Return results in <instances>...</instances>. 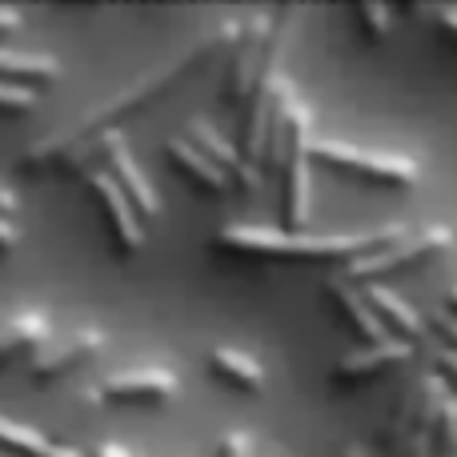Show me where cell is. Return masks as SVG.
Segmentation results:
<instances>
[{"mask_svg":"<svg viewBox=\"0 0 457 457\" xmlns=\"http://www.w3.org/2000/svg\"><path fill=\"white\" fill-rule=\"evenodd\" d=\"M185 141L193 145L197 153H205L209 161H213L217 169L228 177L233 185H241L245 193H261V185H265V177H261V169L257 165H249V161L241 157V149H237L233 141H225L221 133H217L209 120H193L189 125V137Z\"/></svg>","mask_w":457,"mask_h":457,"instance_id":"obj_10","label":"cell"},{"mask_svg":"<svg viewBox=\"0 0 457 457\" xmlns=\"http://www.w3.org/2000/svg\"><path fill=\"white\" fill-rule=\"evenodd\" d=\"M101 349H104V333L101 329H77V333H69V337H61V341H45V345L29 357V378L37 381V386L56 381V378H64V373H72L77 365L93 361Z\"/></svg>","mask_w":457,"mask_h":457,"instance_id":"obj_7","label":"cell"},{"mask_svg":"<svg viewBox=\"0 0 457 457\" xmlns=\"http://www.w3.org/2000/svg\"><path fill=\"white\" fill-rule=\"evenodd\" d=\"M445 309H453V313H457V289L450 293V305H445Z\"/></svg>","mask_w":457,"mask_h":457,"instance_id":"obj_31","label":"cell"},{"mask_svg":"<svg viewBox=\"0 0 457 457\" xmlns=\"http://www.w3.org/2000/svg\"><path fill=\"white\" fill-rule=\"evenodd\" d=\"M426 329L442 333V341H437V345L457 349V313H453V309H434V313H429V321H426Z\"/></svg>","mask_w":457,"mask_h":457,"instance_id":"obj_22","label":"cell"},{"mask_svg":"<svg viewBox=\"0 0 457 457\" xmlns=\"http://www.w3.org/2000/svg\"><path fill=\"white\" fill-rule=\"evenodd\" d=\"M429 16H434V21H442L445 29H450L453 37H457V8H434V12H429Z\"/></svg>","mask_w":457,"mask_h":457,"instance_id":"obj_28","label":"cell"},{"mask_svg":"<svg viewBox=\"0 0 457 457\" xmlns=\"http://www.w3.org/2000/svg\"><path fill=\"white\" fill-rule=\"evenodd\" d=\"M434 457H457V394L445 389L434 426Z\"/></svg>","mask_w":457,"mask_h":457,"instance_id":"obj_20","label":"cell"},{"mask_svg":"<svg viewBox=\"0 0 457 457\" xmlns=\"http://www.w3.org/2000/svg\"><path fill=\"white\" fill-rule=\"evenodd\" d=\"M32 104H37V93H32V88H24V85H4V80H0V109L24 112V109H32Z\"/></svg>","mask_w":457,"mask_h":457,"instance_id":"obj_23","label":"cell"},{"mask_svg":"<svg viewBox=\"0 0 457 457\" xmlns=\"http://www.w3.org/2000/svg\"><path fill=\"white\" fill-rule=\"evenodd\" d=\"M453 249V228L445 225H426V228H405L397 241L381 245L373 253H361V257L345 261V281H378L381 273H397V269H413V265H426V261L442 257V253Z\"/></svg>","mask_w":457,"mask_h":457,"instance_id":"obj_3","label":"cell"},{"mask_svg":"<svg viewBox=\"0 0 457 457\" xmlns=\"http://www.w3.org/2000/svg\"><path fill=\"white\" fill-rule=\"evenodd\" d=\"M53 325L45 313H16L0 321V365L16 361V357H32L48 341Z\"/></svg>","mask_w":457,"mask_h":457,"instance_id":"obj_13","label":"cell"},{"mask_svg":"<svg viewBox=\"0 0 457 457\" xmlns=\"http://www.w3.org/2000/svg\"><path fill=\"white\" fill-rule=\"evenodd\" d=\"M21 8H8V4H0V37H4V32H12V29H21Z\"/></svg>","mask_w":457,"mask_h":457,"instance_id":"obj_27","label":"cell"},{"mask_svg":"<svg viewBox=\"0 0 457 457\" xmlns=\"http://www.w3.org/2000/svg\"><path fill=\"white\" fill-rule=\"evenodd\" d=\"M361 293H365V301L373 305V313L381 317V325L386 329H394V337H402V341H410V345H418V341H426V321H421V313L410 305V301H402L389 285H381V281H365L361 285Z\"/></svg>","mask_w":457,"mask_h":457,"instance_id":"obj_11","label":"cell"},{"mask_svg":"<svg viewBox=\"0 0 457 457\" xmlns=\"http://www.w3.org/2000/svg\"><path fill=\"white\" fill-rule=\"evenodd\" d=\"M413 357V345L402 337H381V341H370V345L353 349L345 353L337 365H333V381H357L365 373H378V370H389V365H402Z\"/></svg>","mask_w":457,"mask_h":457,"instance_id":"obj_12","label":"cell"},{"mask_svg":"<svg viewBox=\"0 0 457 457\" xmlns=\"http://www.w3.org/2000/svg\"><path fill=\"white\" fill-rule=\"evenodd\" d=\"M418 418H421V378L410 381V389L402 394V402H397V410H394V421H389V445H394V457L405 450L410 434L418 429Z\"/></svg>","mask_w":457,"mask_h":457,"instance_id":"obj_19","label":"cell"},{"mask_svg":"<svg viewBox=\"0 0 457 457\" xmlns=\"http://www.w3.org/2000/svg\"><path fill=\"white\" fill-rule=\"evenodd\" d=\"M265 29H269V12H249L245 21H237V32L228 40L233 56H228V72H225V101L237 112L245 109V96H249L253 69H257L261 45H265Z\"/></svg>","mask_w":457,"mask_h":457,"instance_id":"obj_6","label":"cell"},{"mask_svg":"<svg viewBox=\"0 0 457 457\" xmlns=\"http://www.w3.org/2000/svg\"><path fill=\"white\" fill-rule=\"evenodd\" d=\"M329 301L341 309V313L353 321V329L361 333L365 341H381L386 337V325H381V317L373 313V305L365 301V293H361V285H353V281H345V277H329Z\"/></svg>","mask_w":457,"mask_h":457,"instance_id":"obj_15","label":"cell"},{"mask_svg":"<svg viewBox=\"0 0 457 457\" xmlns=\"http://www.w3.org/2000/svg\"><path fill=\"white\" fill-rule=\"evenodd\" d=\"M434 365H437L434 373L445 381V389H450V394H457V349L434 345Z\"/></svg>","mask_w":457,"mask_h":457,"instance_id":"obj_21","label":"cell"},{"mask_svg":"<svg viewBox=\"0 0 457 457\" xmlns=\"http://www.w3.org/2000/svg\"><path fill=\"white\" fill-rule=\"evenodd\" d=\"M209 365H213L217 378H225L228 386L245 389V394H261V389H265V370H261V361L253 353L217 345L213 353H209Z\"/></svg>","mask_w":457,"mask_h":457,"instance_id":"obj_18","label":"cell"},{"mask_svg":"<svg viewBox=\"0 0 457 457\" xmlns=\"http://www.w3.org/2000/svg\"><path fill=\"white\" fill-rule=\"evenodd\" d=\"M309 157L321 161V165L345 169V173L370 177V181L394 185V189H413V185L421 181V169L413 157L373 153V149H361V145H349V141H313L309 145Z\"/></svg>","mask_w":457,"mask_h":457,"instance_id":"obj_5","label":"cell"},{"mask_svg":"<svg viewBox=\"0 0 457 457\" xmlns=\"http://www.w3.org/2000/svg\"><path fill=\"white\" fill-rule=\"evenodd\" d=\"M357 21H361L373 37H386L389 24H394V12H389V8H381V4H361V8H357Z\"/></svg>","mask_w":457,"mask_h":457,"instance_id":"obj_24","label":"cell"},{"mask_svg":"<svg viewBox=\"0 0 457 457\" xmlns=\"http://www.w3.org/2000/svg\"><path fill=\"white\" fill-rule=\"evenodd\" d=\"M96 457H129V453H125V445L104 442V445H96Z\"/></svg>","mask_w":457,"mask_h":457,"instance_id":"obj_29","label":"cell"},{"mask_svg":"<svg viewBox=\"0 0 457 457\" xmlns=\"http://www.w3.org/2000/svg\"><path fill=\"white\" fill-rule=\"evenodd\" d=\"M313 112L293 96L289 104V133H285V161H281V181H285V233H301L309 221V145H313Z\"/></svg>","mask_w":457,"mask_h":457,"instance_id":"obj_4","label":"cell"},{"mask_svg":"<svg viewBox=\"0 0 457 457\" xmlns=\"http://www.w3.org/2000/svg\"><path fill=\"white\" fill-rule=\"evenodd\" d=\"M405 233V225H373L361 233H285V228H269V225H225L213 237L217 249L228 253H249V257H281V261H353L361 253H373L381 245L397 241Z\"/></svg>","mask_w":457,"mask_h":457,"instance_id":"obj_2","label":"cell"},{"mask_svg":"<svg viewBox=\"0 0 457 457\" xmlns=\"http://www.w3.org/2000/svg\"><path fill=\"white\" fill-rule=\"evenodd\" d=\"M217 457H249V434H225L221 445H217Z\"/></svg>","mask_w":457,"mask_h":457,"instance_id":"obj_25","label":"cell"},{"mask_svg":"<svg viewBox=\"0 0 457 457\" xmlns=\"http://www.w3.org/2000/svg\"><path fill=\"white\" fill-rule=\"evenodd\" d=\"M85 181H88V189L96 193V201H101V209H104V217H109V233H112V245H117L120 253H137L145 245V225H141V217H137V209L129 205V197L120 193V185L112 181L109 173H104L101 165L96 169H88L85 173Z\"/></svg>","mask_w":457,"mask_h":457,"instance_id":"obj_9","label":"cell"},{"mask_svg":"<svg viewBox=\"0 0 457 457\" xmlns=\"http://www.w3.org/2000/svg\"><path fill=\"white\" fill-rule=\"evenodd\" d=\"M341 457H373V453L365 450V445H345V450H341Z\"/></svg>","mask_w":457,"mask_h":457,"instance_id":"obj_30","label":"cell"},{"mask_svg":"<svg viewBox=\"0 0 457 457\" xmlns=\"http://www.w3.org/2000/svg\"><path fill=\"white\" fill-rule=\"evenodd\" d=\"M165 157L173 161V165L181 169V173H189L193 181L201 185V189L217 193V197H225V193L233 189V181H228V177H225L221 169L213 165V161L205 157V153H197V149H193V145L185 141V137H173V141H165Z\"/></svg>","mask_w":457,"mask_h":457,"instance_id":"obj_17","label":"cell"},{"mask_svg":"<svg viewBox=\"0 0 457 457\" xmlns=\"http://www.w3.org/2000/svg\"><path fill=\"white\" fill-rule=\"evenodd\" d=\"M61 77V64L48 53H29V48H8L0 45V80L4 85H48Z\"/></svg>","mask_w":457,"mask_h":457,"instance_id":"obj_14","label":"cell"},{"mask_svg":"<svg viewBox=\"0 0 457 457\" xmlns=\"http://www.w3.org/2000/svg\"><path fill=\"white\" fill-rule=\"evenodd\" d=\"M181 394V378L173 370H117L109 378L96 381V389L88 397H112V402H165V397Z\"/></svg>","mask_w":457,"mask_h":457,"instance_id":"obj_8","label":"cell"},{"mask_svg":"<svg viewBox=\"0 0 457 457\" xmlns=\"http://www.w3.org/2000/svg\"><path fill=\"white\" fill-rule=\"evenodd\" d=\"M0 450H12V453H24V457H85L72 445H61L53 437H45L40 429L24 426V421H12L0 413Z\"/></svg>","mask_w":457,"mask_h":457,"instance_id":"obj_16","label":"cell"},{"mask_svg":"<svg viewBox=\"0 0 457 457\" xmlns=\"http://www.w3.org/2000/svg\"><path fill=\"white\" fill-rule=\"evenodd\" d=\"M21 245V228H16L12 217H4L0 213V257H8V253Z\"/></svg>","mask_w":457,"mask_h":457,"instance_id":"obj_26","label":"cell"},{"mask_svg":"<svg viewBox=\"0 0 457 457\" xmlns=\"http://www.w3.org/2000/svg\"><path fill=\"white\" fill-rule=\"evenodd\" d=\"M233 32H237V21L213 24V29L201 32V37L193 40V45L185 48L181 56H169L165 64H157L153 72H145V77L137 80V85H129L125 93L109 96L101 109L85 112L80 120L56 129V133L40 137V141L29 145V149L21 153V161H16V165H21V173H45V169H61V161L69 157V153L85 149L88 141H96V137H104V133H117L120 120L137 117V112L149 109L153 101H161L169 88H177L181 80H189L193 72L205 69L209 61H217V56H221V48H228Z\"/></svg>","mask_w":457,"mask_h":457,"instance_id":"obj_1","label":"cell"}]
</instances>
